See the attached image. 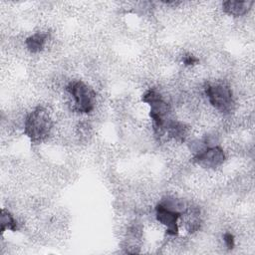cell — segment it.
Segmentation results:
<instances>
[{
	"label": "cell",
	"mask_w": 255,
	"mask_h": 255,
	"mask_svg": "<svg viewBox=\"0 0 255 255\" xmlns=\"http://www.w3.org/2000/svg\"><path fill=\"white\" fill-rule=\"evenodd\" d=\"M142 102L149 106V117L152 121L154 133L161 136L165 133V128L172 118L169 104L164 101L162 96L154 89L147 90L141 98Z\"/></svg>",
	"instance_id": "6da1fadb"
},
{
	"label": "cell",
	"mask_w": 255,
	"mask_h": 255,
	"mask_svg": "<svg viewBox=\"0 0 255 255\" xmlns=\"http://www.w3.org/2000/svg\"><path fill=\"white\" fill-rule=\"evenodd\" d=\"M53 128V120L49 112L43 107L31 111L24 120V133L34 142L42 141L48 137Z\"/></svg>",
	"instance_id": "7a4b0ae2"
},
{
	"label": "cell",
	"mask_w": 255,
	"mask_h": 255,
	"mask_svg": "<svg viewBox=\"0 0 255 255\" xmlns=\"http://www.w3.org/2000/svg\"><path fill=\"white\" fill-rule=\"evenodd\" d=\"M74 100L75 109L81 114L91 113L96 104V92L89 85L81 80L72 81L66 88Z\"/></svg>",
	"instance_id": "3957f363"
},
{
	"label": "cell",
	"mask_w": 255,
	"mask_h": 255,
	"mask_svg": "<svg viewBox=\"0 0 255 255\" xmlns=\"http://www.w3.org/2000/svg\"><path fill=\"white\" fill-rule=\"evenodd\" d=\"M204 91L209 104L217 111L230 113L233 110V93L231 88L226 84H208Z\"/></svg>",
	"instance_id": "277c9868"
},
{
	"label": "cell",
	"mask_w": 255,
	"mask_h": 255,
	"mask_svg": "<svg viewBox=\"0 0 255 255\" xmlns=\"http://www.w3.org/2000/svg\"><path fill=\"white\" fill-rule=\"evenodd\" d=\"M192 159L202 168L215 169L225 161V152L219 145H210L194 153Z\"/></svg>",
	"instance_id": "5b68a950"
},
{
	"label": "cell",
	"mask_w": 255,
	"mask_h": 255,
	"mask_svg": "<svg viewBox=\"0 0 255 255\" xmlns=\"http://www.w3.org/2000/svg\"><path fill=\"white\" fill-rule=\"evenodd\" d=\"M180 216L181 212L174 210L162 203H158L155 206V218L166 228L167 235L176 236L178 234V220L180 219Z\"/></svg>",
	"instance_id": "8992f818"
},
{
	"label": "cell",
	"mask_w": 255,
	"mask_h": 255,
	"mask_svg": "<svg viewBox=\"0 0 255 255\" xmlns=\"http://www.w3.org/2000/svg\"><path fill=\"white\" fill-rule=\"evenodd\" d=\"M253 1H238V0H227L222 3V10L224 13L233 16L240 17L248 13L253 5Z\"/></svg>",
	"instance_id": "52a82bcc"
},
{
	"label": "cell",
	"mask_w": 255,
	"mask_h": 255,
	"mask_svg": "<svg viewBox=\"0 0 255 255\" xmlns=\"http://www.w3.org/2000/svg\"><path fill=\"white\" fill-rule=\"evenodd\" d=\"M48 35L44 32H36L33 35L29 36L25 40L26 48L30 53L36 54L41 52L44 49V46L47 42Z\"/></svg>",
	"instance_id": "ba28073f"
},
{
	"label": "cell",
	"mask_w": 255,
	"mask_h": 255,
	"mask_svg": "<svg viewBox=\"0 0 255 255\" xmlns=\"http://www.w3.org/2000/svg\"><path fill=\"white\" fill-rule=\"evenodd\" d=\"M165 132H167V134L175 140L184 141L187 135V128L183 123L172 119L168 122L165 128Z\"/></svg>",
	"instance_id": "9c48e42d"
},
{
	"label": "cell",
	"mask_w": 255,
	"mask_h": 255,
	"mask_svg": "<svg viewBox=\"0 0 255 255\" xmlns=\"http://www.w3.org/2000/svg\"><path fill=\"white\" fill-rule=\"evenodd\" d=\"M5 230L16 231L17 230V221L14 216L10 213V211L6 209H2L1 211V232H5Z\"/></svg>",
	"instance_id": "30bf717a"
},
{
	"label": "cell",
	"mask_w": 255,
	"mask_h": 255,
	"mask_svg": "<svg viewBox=\"0 0 255 255\" xmlns=\"http://www.w3.org/2000/svg\"><path fill=\"white\" fill-rule=\"evenodd\" d=\"M223 241L226 245V247L228 249H232L235 245V239H234V236L233 234H231L230 232H226L224 235H223Z\"/></svg>",
	"instance_id": "8fae6325"
},
{
	"label": "cell",
	"mask_w": 255,
	"mask_h": 255,
	"mask_svg": "<svg viewBox=\"0 0 255 255\" xmlns=\"http://www.w3.org/2000/svg\"><path fill=\"white\" fill-rule=\"evenodd\" d=\"M197 62H198V60L194 56H192V55H188V56H185L183 58V63L186 66H192V65L196 64Z\"/></svg>",
	"instance_id": "7c38bea8"
}]
</instances>
